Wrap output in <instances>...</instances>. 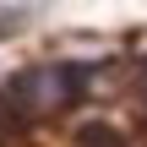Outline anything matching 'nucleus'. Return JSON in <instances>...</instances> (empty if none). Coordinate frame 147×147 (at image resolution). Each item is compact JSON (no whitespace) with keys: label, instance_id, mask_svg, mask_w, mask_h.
<instances>
[{"label":"nucleus","instance_id":"nucleus-1","mask_svg":"<svg viewBox=\"0 0 147 147\" xmlns=\"http://www.w3.org/2000/svg\"><path fill=\"white\" fill-rule=\"evenodd\" d=\"M76 93H82V76H76L71 65H27V71L5 87V109H22V115L33 120V115L65 109Z\"/></svg>","mask_w":147,"mask_h":147},{"label":"nucleus","instance_id":"nucleus-2","mask_svg":"<svg viewBox=\"0 0 147 147\" xmlns=\"http://www.w3.org/2000/svg\"><path fill=\"white\" fill-rule=\"evenodd\" d=\"M76 142H82V147H125V136L93 120V125H82V136H76Z\"/></svg>","mask_w":147,"mask_h":147}]
</instances>
